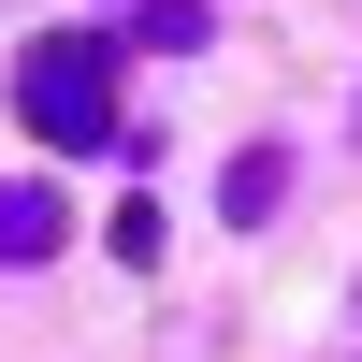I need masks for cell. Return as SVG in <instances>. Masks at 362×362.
<instances>
[{
  "label": "cell",
  "mask_w": 362,
  "mask_h": 362,
  "mask_svg": "<svg viewBox=\"0 0 362 362\" xmlns=\"http://www.w3.org/2000/svg\"><path fill=\"white\" fill-rule=\"evenodd\" d=\"M15 116H29L44 145H73V160H87V145H131V131H116V44H102V29L29 44V58H15Z\"/></svg>",
  "instance_id": "obj_1"
},
{
  "label": "cell",
  "mask_w": 362,
  "mask_h": 362,
  "mask_svg": "<svg viewBox=\"0 0 362 362\" xmlns=\"http://www.w3.org/2000/svg\"><path fill=\"white\" fill-rule=\"evenodd\" d=\"M58 247V189H0V261H44Z\"/></svg>",
  "instance_id": "obj_2"
}]
</instances>
